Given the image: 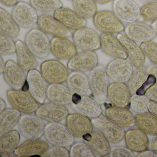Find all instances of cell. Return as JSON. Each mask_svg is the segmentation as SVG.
<instances>
[{
	"label": "cell",
	"instance_id": "1",
	"mask_svg": "<svg viewBox=\"0 0 157 157\" xmlns=\"http://www.w3.org/2000/svg\"><path fill=\"white\" fill-rule=\"evenodd\" d=\"M89 79L93 97L100 104L105 103L108 99L107 93L110 84L106 67L98 65L90 71Z\"/></svg>",
	"mask_w": 157,
	"mask_h": 157
},
{
	"label": "cell",
	"instance_id": "2",
	"mask_svg": "<svg viewBox=\"0 0 157 157\" xmlns=\"http://www.w3.org/2000/svg\"><path fill=\"white\" fill-rule=\"evenodd\" d=\"M24 43L36 58H46L51 53L50 40L38 28H33L26 34Z\"/></svg>",
	"mask_w": 157,
	"mask_h": 157
},
{
	"label": "cell",
	"instance_id": "3",
	"mask_svg": "<svg viewBox=\"0 0 157 157\" xmlns=\"http://www.w3.org/2000/svg\"><path fill=\"white\" fill-rule=\"evenodd\" d=\"M44 137L52 146L69 147L74 143V137L66 125L60 122L45 124Z\"/></svg>",
	"mask_w": 157,
	"mask_h": 157
},
{
	"label": "cell",
	"instance_id": "4",
	"mask_svg": "<svg viewBox=\"0 0 157 157\" xmlns=\"http://www.w3.org/2000/svg\"><path fill=\"white\" fill-rule=\"evenodd\" d=\"M6 95L13 108L22 113L33 114L40 106L28 91L10 89L7 91Z\"/></svg>",
	"mask_w": 157,
	"mask_h": 157
},
{
	"label": "cell",
	"instance_id": "5",
	"mask_svg": "<svg viewBox=\"0 0 157 157\" xmlns=\"http://www.w3.org/2000/svg\"><path fill=\"white\" fill-rule=\"evenodd\" d=\"M44 121L36 114H25L18 124L19 132L27 139H40L44 133L45 124Z\"/></svg>",
	"mask_w": 157,
	"mask_h": 157
},
{
	"label": "cell",
	"instance_id": "6",
	"mask_svg": "<svg viewBox=\"0 0 157 157\" xmlns=\"http://www.w3.org/2000/svg\"><path fill=\"white\" fill-rule=\"evenodd\" d=\"M72 40L77 48L82 51H95L101 48V37L94 29L84 27L74 31Z\"/></svg>",
	"mask_w": 157,
	"mask_h": 157
},
{
	"label": "cell",
	"instance_id": "7",
	"mask_svg": "<svg viewBox=\"0 0 157 157\" xmlns=\"http://www.w3.org/2000/svg\"><path fill=\"white\" fill-rule=\"evenodd\" d=\"M95 28L103 33H119L125 27L113 12L102 10L97 12L93 18Z\"/></svg>",
	"mask_w": 157,
	"mask_h": 157
},
{
	"label": "cell",
	"instance_id": "8",
	"mask_svg": "<svg viewBox=\"0 0 157 157\" xmlns=\"http://www.w3.org/2000/svg\"><path fill=\"white\" fill-rule=\"evenodd\" d=\"M68 68L57 59L44 61L40 66V72L48 84L63 83L68 77Z\"/></svg>",
	"mask_w": 157,
	"mask_h": 157
},
{
	"label": "cell",
	"instance_id": "9",
	"mask_svg": "<svg viewBox=\"0 0 157 157\" xmlns=\"http://www.w3.org/2000/svg\"><path fill=\"white\" fill-rule=\"evenodd\" d=\"M11 15L19 26L25 29L33 27L37 25L39 18L37 10L25 1L18 2L13 7Z\"/></svg>",
	"mask_w": 157,
	"mask_h": 157
},
{
	"label": "cell",
	"instance_id": "10",
	"mask_svg": "<svg viewBox=\"0 0 157 157\" xmlns=\"http://www.w3.org/2000/svg\"><path fill=\"white\" fill-rule=\"evenodd\" d=\"M113 12L123 23L137 21L141 16L140 8L133 0H114Z\"/></svg>",
	"mask_w": 157,
	"mask_h": 157
},
{
	"label": "cell",
	"instance_id": "11",
	"mask_svg": "<svg viewBox=\"0 0 157 157\" xmlns=\"http://www.w3.org/2000/svg\"><path fill=\"white\" fill-rule=\"evenodd\" d=\"M100 117L91 119L94 128L101 132L110 144H116L121 142L124 138L126 131L124 128L112 122L106 117Z\"/></svg>",
	"mask_w": 157,
	"mask_h": 157
},
{
	"label": "cell",
	"instance_id": "12",
	"mask_svg": "<svg viewBox=\"0 0 157 157\" xmlns=\"http://www.w3.org/2000/svg\"><path fill=\"white\" fill-rule=\"evenodd\" d=\"M110 79L114 82L126 83L133 74V66L130 61L124 59H114L106 67Z\"/></svg>",
	"mask_w": 157,
	"mask_h": 157
},
{
	"label": "cell",
	"instance_id": "13",
	"mask_svg": "<svg viewBox=\"0 0 157 157\" xmlns=\"http://www.w3.org/2000/svg\"><path fill=\"white\" fill-rule=\"evenodd\" d=\"M28 91L40 104L44 103L47 99L48 85L41 72L36 69L29 71L26 75Z\"/></svg>",
	"mask_w": 157,
	"mask_h": 157
},
{
	"label": "cell",
	"instance_id": "14",
	"mask_svg": "<svg viewBox=\"0 0 157 157\" xmlns=\"http://www.w3.org/2000/svg\"><path fill=\"white\" fill-rule=\"evenodd\" d=\"M36 25L42 32L53 36L68 38L72 36L70 30L65 27L54 16L48 13L39 16Z\"/></svg>",
	"mask_w": 157,
	"mask_h": 157
},
{
	"label": "cell",
	"instance_id": "15",
	"mask_svg": "<svg viewBox=\"0 0 157 157\" xmlns=\"http://www.w3.org/2000/svg\"><path fill=\"white\" fill-rule=\"evenodd\" d=\"M98 57L94 51H82L69 60L67 67L71 71H91L98 65Z\"/></svg>",
	"mask_w": 157,
	"mask_h": 157
},
{
	"label": "cell",
	"instance_id": "16",
	"mask_svg": "<svg viewBox=\"0 0 157 157\" xmlns=\"http://www.w3.org/2000/svg\"><path fill=\"white\" fill-rule=\"evenodd\" d=\"M71 105L75 113L81 114L91 119L99 117L102 113L101 105L91 96H79L77 100L73 98Z\"/></svg>",
	"mask_w": 157,
	"mask_h": 157
},
{
	"label": "cell",
	"instance_id": "17",
	"mask_svg": "<svg viewBox=\"0 0 157 157\" xmlns=\"http://www.w3.org/2000/svg\"><path fill=\"white\" fill-rule=\"evenodd\" d=\"M66 125L75 137H83L93 131L91 119L81 114H69L66 119Z\"/></svg>",
	"mask_w": 157,
	"mask_h": 157
},
{
	"label": "cell",
	"instance_id": "18",
	"mask_svg": "<svg viewBox=\"0 0 157 157\" xmlns=\"http://www.w3.org/2000/svg\"><path fill=\"white\" fill-rule=\"evenodd\" d=\"M35 114L48 123H57L64 121L69 113L65 105L49 102L41 104Z\"/></svg>",
	"mask_w": 157,
	"mask_h": 157
},
{
	"label": "cell",
	"instance_id": "19",
	"mask_svg": "<svg viewBox=\"0 0 157 157\" xmlns=\"http://www.w3.org/2000/svg\"><path fill=\"white\" fill-rule=\"evenodd\" d=\"M25 71L18 63L9 59L6 62V67L2 75L5 82L11 89L22 90L26 82Z\"/></svg>",
	"mask_w": 157,
	"mask_h": 157
},
{
	"label": "cell",
	"instance_id": "20",
	"mask_svg": "<svg viewBox=\"0 0 157 157\" xmlns=\"http://www.w3.org/2000/svg\"><path fill=\"white\" fill-rule=\"evenodd\" d=\"M124 32L128 38L141 44L151 41L157 35L151 25L138 21L127 25Z\"/></svg>",
	"mask_w": 157,
	"mask_h": 157
},
{
	"label": "cell",
	"instance_id": "21",
	"mask_svg": "<svg viewBox=\"0 0 157 157\" xmlns=\"http://www.w3.org/2000/svg\"><path fill=\"white\" fill-rule=\"evenodd\" d=\"M105 117L120 126L130 128L136 125V118L127 107L110 105L105 108Z\"/></svg>",
	"mask_w": 157,
	"mask_h": 157
},
{
	"label": "cell",
	"instance_id": "22",
	"mask_svg": "<svg viewBox=\"0 0 157 157\" xmlns=\"http://www.w3.org/2000/svg\"><path fill=\"white\" fill-rule=\"evenodd\" d=\"M50 44L51 53L59 60H69L78 54L75 44L66 37L53 36Z\"/></svg>",
	"mask_w": 157,
	"mask_h": 157
},
{
	"label": "cell",
	"instance_id": "23",
	"mask_svg": "<svg viewBox=\"0 0 157 157\" xmlns=\"http://www.w3.org/2000/svg\"><path fill=\"white\" fill-rule=\"evenodd\" d=\"M131 95L130 89L126 83L114 82L110 83L107 97L112 105L119 107H128Z\"/></svg>",
	"mask_w": 157,
	"mask_h": 157
},
{
	"label": "cell",
	"instance_id": "24",
	"mask_svg": "<svg viewBox=\"0 0 157 157\" xmlns=\"http://www.w3.org/2000/svg\"><path fill=\"white\" fill-rule=\"evenodd\" d=\"M82 138L83 141L89 146L95 157L108 156L111 151V145L101 132L94 130Z\"/></svg>",
	"mask_w": 157,
	"mask_h": 157
},
{
	"label": "cell",
	"instance_id": "25",
	"mask_svg": "<svg viewBox=\"0 0 157 157\" xmlns=\"http://www.w3.org/2000/svg\"><path fill=\"white\" fill-rule=\"evenodd\" d=\"M100 37L101 49L104 54L114 59L127 58L124 48L114 34L102 33Z\"/></svg>",
	"mask_w": 157,
	"mask_h": 157
},
{
	"label": "cell",
	"instance_id": "26",
	"mask_svg": "<svg viewBox=\"0 0 157 157\" xmlns=\"http://www.w3.org/2000/svg\"><path fill=\"white\" fill-rule=\"evenodd\" d=\"M48 143L40 139H28L17 147L14 154L16 157H42L49 147Z\"/></svg>",
	"mask_w": 157,
	"mask_h": 157
},
{
	"label": "cell",
	"instance_id": "27",
	"mask_svg": "<svg viewBox=\"0 0 157 157\" xmlns=\"http://www.w3.org/2000/svg\"><path fill=\"white\" fill-rule=\"evenodd\" d=\"M117 37L124 48L128 57L133 66L136 68L143 67L146 61V56L140 46H138L136 42L128 38L125 35L119 33L117 34Z\"/></svg>",
	"mask_w": 157,
	"mask_h": 157
},
{
	"label": "cell",
	"instance_id": "28",
	"mask_svg": "<svg viewBox=\"0 0 157 157\" xmlns=\"http://www.w3.org/2000/svg\"><path fill=\"white\" fill-rule=\"evenodd\" d=\"M66 82L73 94L80 96H92L89 77L84 72L71 71Z\"/></svg>",
	"mask_w": 157,
	"mask_h": 157
},
{
	"label": "cell",
	"instance_id": "29",
	"mask_svg": "<svg viewBox=\"0 0 157 157\" xmlns=\"http://www.w3.org/2000/svg\"><path fill=\"white\" fill-rule=\"evenodd\" d=\"M54 16L65 27L70 30H76L86 27L87 21L68 8H59L54 12Z\"/></svg>",
	"mask_w": 157,
	"mask_h": 157
},
{
	"label": "cell",
	"instance_id": "30",
	"mask_svg": "<svg viewBox=\"0 0 157 157\" xmlns=\"http://www.w3.org/2000/svg\"><path fill=\"white\" fill-rule=\"evenodd\" d=\"M73 97L72 92L67 86L63 83L50 84L48 85L47 99L49 102L66 106L72 103Z\"/></svg>",
	"mask_w": 157,
	"mask_h": 157
},
{
	"label": "cell",
	"instance_id": "31",
	"mask_svg": "<svg viewBox=\"0 0 157 157\" xmlns=\"http://www.w3.org/2000/svg\"><path fill=\"white\" fill-rule=\"evenodd\" d=\"M126 146L134 152H140L147 149L149 140L147 135L139 128H132L126 131Z\"/></svg>",
	"mask_w": 157,
	"mask_h": 157
},
{
	"label": "cell",
	"instance_id": "32",
	"mask_svg": "<svg viewBox=\"0 0 157 157\" xmlns=\"http://www.w3.org/2000/svg\"><path fill=\"white\" fill-rule=\"evenodd\" d=\"M17 63L25 71L35 69L38 66L34 55L29 50L25 43L21 40L16 41Z\"/></svg>",
	"mask_w": 157,
	"mask_h": 157
},
{
	"label": "cell",
	"instance_id": "33",
	"mask_svg": "<svg viewBox=\"0 0 157 157\" xmlns=\"http://www.w3.org/2000/svg\"><path fill=\"white\" fill-rule=\"evenodd\" d=\"M20 33V27L11 14L3 8H0V33L16 38Z\"/></svg>",
	"mask_w": 157,
	"mask_h": 157
},
{
	"label": "cell",
	"instance_id": "34",
	"mask_svg": "<svg viewBox=\"0 0 157 157\" xmlns=\"http://www.w3.org/2000/svg\"><path fill=\"white\" fill-rule=\"evenodd\" d=\"M21 116V112L13 108H7L0 113V136L12 130Z\"/></svg>",
	"mask_w": 157,
	"mask_h": 157
},
{
	"label": "cell",
	"instance_id": "35",
	"mask_svg": "<svg viewBox=\"0 0 157 157\" xmlns=\"http://www.w3.org/2000/svg\"><path fill=\"white\" fill-rule=\"evenodd\" d=\"M136 125L146 134L157 135V117L150 112L137 113L135 116Z\"/></svg>",
	"mask_w": 157,
	"mask_h": 157
},
{
	"label": "cell",
	"instance_id": "36",
	"mask_svg": "<svg viewBox=\"0 0 157 157\" xmlns=\"http://www.w3.org/2000/svg\"><path fill=\"white\" fill-rule=\"evenodd\" d=\"M21 133L17 130H12L0 136V155L14 153L19 146Z\"/></svg>",
	"mask_w": 157,
	"mask_h": 157
},
{
	"label": "cell",
	"instance_id": "37",
	"mask_svg": "<svg viewBox=\"0 0 157 157\" xmlns=\"http://www.w3.org/2000/svg\"><path fill=\"white\" fill-rule=\"evenodd\" d=\"M74 11L85 19L93 18L97 12V6L93 0H71Z\"/></svg>",
	"mask_w": 157,
	"mask_h": 157
},
{
	"label": "cell",
	"instance_id": "38",
	"mask_svg": "<svg viewBox=\"0 0 157 157\" xmlns=\"http://www.w3.org/2000/svg\"><path fill=\"white\" fill-rule=\"evenodd\" d=\"M149 75L147 68L143 67L136 68L134 71L131 78L127 82V85L132 94L136 93L137 90L147 80Z\"/></svg>",
	"mask_w": 157,
	"mask_h": 157
},
{
	"label": "cell",
	"instance_id": "39",
	"mask_svg": "<svg viewBox=\"0 0 157 157\" xmlns=\"http://www.w3.org/2000/svg\"><path fill=\"white\" fill-rule=\"evenodd\" d=\"M30 3L36 10L44 13L54 12L63 7L60 0H30Z\"/></svg>",
	"mask_w": 157,
	"mask_h": 157
},
{
	"label": "cell",
	"instance_id": "40",
	"mask_svg": "<svg viewBox=\"0 0 157 157\" xmlns=\"http://www.w3.org/2000/svg\"><path fill=\"white\" fill-rule=\"evenodd\" d=\"M149 101L146 95L135 94L131 95L129 107L136 114L145 113L148 111L147 105Z\"/></svg>",
	"mask_w": 157,
	"mask_h": 157
},
{
	"label": "cell",
	"instance_id": "41",
	"mask_svg": "<svg viewBox=\"0 0 157 157\" xmlns=\"http://www.w3.org/2000/svg\"><path fill=\"white\" fill-rule=\"evenodd\" d=\"M71 157H95L89 146L84 141L74 142L69 150Z\"/></svg>",
	"mask_w": 157,
	"mask_h": 157
},
{
	"label": "cell",
	"instance_id": "42",
	"mask_svg": "<svg viewBox=\"0 0 157 157\" xmlns=\"http://www.w3.org/2000/svg\"><path fill=\"white\" fill-rule=\"evenodd\" d=\"M13 38L0 33V55L10 56L16 53V44Z\"/></svg>",
	"mask_w": 157,
	"mask_h": 157
},
{
	"label": "cell",
	"instance_id": "43",
	"mask_svg": "<svg viewBox=\"0 0 157 157\" xmlns=\"http://www.w3.org/2000/svg\"><path fill=\"white\" fill-rule=\"evenodd\" d=\"M141 16L147 21L157 20V2L146 3L140 8Z\"/></svg>",
	"mask_w": 157,
	"mask_h": 157
},
{
	"label": "cell",
	"instance_id": "44",
	"mask_svg": "<svg viewBox=\"0 0 157 157\" xmlns=\"http://www.w3.org/2000/svg\"><path fill=\"white\" fill-rule=\"evenodd\" d=\"M140 47L145 56L153 64L157 65V44L152 41L140 44Z\"/></svg>",
	"mask_w": 157,
	"mask_h": 157
},
{
	"label": "cell",
	"instance_id": "45",
	"mask_svg": "<svg viewBox=\"0 0 157 157\" xmlns=\"http://www.w3.org/2000/svg\"><path fill=\"white\" fill-rule=\"evenodd\" d=\"M43 157H69V150L65 147L52 146L49 147Z\"/></svg>",
	"mask_w": 157,
	"mask_h": 157
},
{
	"label": "cell",
	"instance_id": "46",
	"mask_svg": "<svg viewBox=\"0 0 157 157\" xmlns=\"http://www.w3.org/2000/svg\"><path fill=\"white\" fill-rule=\"evenodd\" d=\"M110 157H134L135 154L127 147L123 146H115L111 147L109 153Z\"/></svg>",
	"mask_w": 157,
	"mask_h": 157
},
{
	"label": "cell",
	"instance_id": "47",
	"mask_svg": "<svg viewBox=\"0 0 157 157\" xmlns=\"http://www.w3.org/2000/svg\"><path fill=\"white\" fill-rule=\"evenodd\" d=\"M157 82L156 78L153 75L149 74L147 80L144 82L142 86L137 90L136 94L139 95H145L146 91L152 85Z\"/></svg>",
	"mask_w": 157,
	"mask_h": 157
},
{
	"label": "cell",
	"instance_id": "48",
	"mask_svg": "<svg viewBox=\"0 0 157 157\" xmlns=\"http://www.w3.org/2000/svg\"><path fill=\"white\" fill-rule=\"evenodd\" d=\"M145 95L150 101L157 103V82L146 91Z\"/></svg>",
	"mask_w": 157,
	"mask_h": 157
},
{
	"label": "cell",
	"instance_id": "49",
	"mask_svg": "<svg viewBox=\"0 0 157 157\" xmlns=\"http://www.w3.org/2000/svg\"><path fill=\"white\" fill-rule=\"evenodd\" d=\"M137 157H157V154L151 150H146L140 152H138Z\"/></svg>",
	"mask_w": 157,
	"mask_h": 157
},
{
	"label": "cell",
	"instance_id": "50",
	"mask_svg": "<svg viewBox=\"0 0 157 157\" xmlns=\"http://www.w3.org/2000/svg\"><path fill=\"white\" fill-rule=\"evenodd\" d=\"M148 110L157 117V103L150 101L148 103Z\"/></svg>",
	"mask_w": 157,
	"mask_h": 157
},
{
	"label": "cell",
	"instance_id": "51",
	"mask_svg": "<svg viewBox=\"0 0 157 157\" xmlns=\"http://www.w3.org/2000/svg\"><path fill=\"white\" fill-rule=\"evenodd\" d=\"M146 68L149 74L153 75L156 78L157 82V65L151 64L148 66Z\"/></svg>",
	"mask_w": 157,
	"mask_h": 157
},
{
	"label": "cell",
	"instance_id": "52",
	"mask_svg": "<svg viewBox=\"0 0 157 157\" xmlns=\"http://www.w3.org/2000/svg\"><path fill=\"white\" fill-rule=\"evenodd\" d=\"M150 149L157 154V135L152 136L150 143Z\"/></svg>",
	"mask_w": 157,
	"mask_h": 157
},
{
	"label": "cell",
	"instance_id": "53",
	"mask_svg": "<svg viewBox=\"0 0 157 157\" xmlns=\"http://www.w3.org/2000/svg\"><path fill=\"white\" fill-rule=\"evenodd\" d=\"M0 2L6 7H13L18 3V0H0Z\"/></svg>",
	"mask_w": 157,
	"mask_h": 157
},
{
	"label": "cell",
	"instance_id": "54",
	"mask_svg": "<svg viewBox=\"0 0 157 157\" xmlns=\"http://www.w3.org/2000/svg\"><path fill=\"white\" fill-rule=\"evenodd\" d=\"M5 67H6V63L4 62L2 56H1V57H0V74L1 75H2L4 72Z\"/></svg>",
	"mask_w": 157,
	"mask_h": 157
},
{
	"label": "cell",
	"instance_id": "55",
	"mask_svg": "<svg viewBox=\"0 0 157 157\" xmlns=\"http://www.w3.org/2000/svg\"><path fill=\"white\" fill-rule=\"evenodd\" d=\"M7 107L6 102L2 98H0V113L4 111Z\"/></svg>",
	"mask_w": 157,
	"mask_h": 157
},
{
	"label": "cell",
	"instance_id": "56",
	"mask_svg": "<svg viewBox=\"0 0 157 157\" xmlns=\"http://www.w3.org/2000/svg\"><path fill=\"white\" fill-rule=\"evenodd\" d=\"M96 3L104 5V4H107L113 1L114 0H93Z\"/></svg>",
	"mask_w": 157,
	"mask_h": 157
},
{
	"label": "cell",
	"instance_id": "57",
	"mask_svg": "<svg viewBox=\"0 0 157 157\" xmlns=\"http://www.w3.org/2000/svg\"><path fill=\"white\" fill-rule=\"evenodd\" d=\"M151 26L152 27V29L154 30L155 33H156V35H157V20L152 22Z\"/></svg>",
	"mask_w": 157,
	"mask_h": 157
},
{
	"label": "cell",
	"instance_id": "58",
	"mask_svg": "<svg viewBox=\"0 0 157 157\" xmlns=\"http://www.w3.org/2000/svg\"><path fill=\"white\" fill-rule=\"evenodd\" d=\"M140 1L145 4L150 3V2H157V0H140Z\"/></svg>",
	"mask_w": 157,
	"mask_h": 157
}]
</instances>
